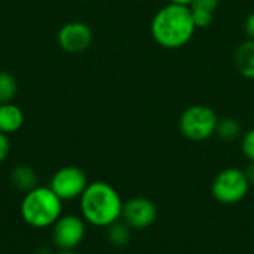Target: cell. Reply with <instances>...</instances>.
<instances>
[{"instance_id":"6da1fadb","label":"cell","mask_w":254,"mask_h":254,"mask_svg":"<svg viewBox=\"0 0 254 254\" xmlns=\"http://www.w3.org/2000/svg\"><path fill=\"white\" fill-rule=\"evenodd\" d=\"M195 30L190 7L176 3L159 9L150 24V33L155 42L170 49L185 46L193 37Z\"/></svg>"},{"instance_id":"7a4b0ae2","label":"cell","mask_w":254,"mask_h":254,"mask_svg":"<svg viewBox=\"0 0 254 254\" xmlns=\"http://www.w3.org/2000/svg\"><path fill=\"white\" fill-rule=\"evenodd\" d=\"M124 202L118 190L106 182L89 183L80 196V213L86 223L109 228L122 217Z\"/></svg>"},{"instance_id":"3957f363","label":"cell","mask_w":254,"mask_h":254,"mask_svg":"<svg viewBox=\"0 0 254 254\" xmlns=\"http://www.w3.org/2000/svg\"><path fill=\"white\" fill-rule=\"evenodd\" d=\"M21 216L31 228H49L63 216V201L51 188L36 186L22 198Z\"/></svg>"},{"instance_id":"277c9868","label":"cell","mask_w":254,"mask_h":254,"mask_svg":"<svg viewBox=\"0 0 254 254\" xmlns=\"http://www.w3.org/2000/svg\"><path fill=\"white\" fill-rule=\"evenodd\" d=\"M219 118L216 112L204 104L188 107L179 121L182 134L190 141H204L214 135Z\"/></svg>"},{"instance_id":"5b68a950","label":"cell","mask_w":254,"mask_h":254,"mask_svg":"<svg viewBox=\"0 0 254 254\" xmlns=\"http://www.w3.org/2000/svg\"><path fill=\"white\" fill-rule=\"evenodd\" d=\"M250 183L246 171L237 167L222 170L213 180L211 193L216 201L225 205H232L246 198L249 193Z\"/></svg>"},{"instance_id":"8992f818","label":"cell","mask_w":254,"mask_h":254,"mask_svg":"<svg viewBox=\"0 0 254 254\" xmlns=\"http://www.w3.org/2000/svg\"><path fill=\"white\" fill-rule=\"evenodd\" d=\"M88 177L85 171L74 165L60 168L51 179V189L61 201H71L80 198L88 188Z\"/></svg>"},{"instance_id":"52a82bcc","label":"cell","mask_w":254,"mask_h":254,"mask_svg":"<svg viewBox=\"0 0 254 254\" xmlns=\"http://www.w3.org/2000/svg\"><path fill=\"white\" fill-rule=\"evenodd\" d=\"M86 234V222L76 214L61 216L52 225V243L58 250H74L83 241Z\"/></svg>"},{"instance_id":"ba28073f","label":"cell","mask_w":254,"mask_h":254,"mask_svg":"<svg viewBox=\"0 0 254 254\" xmlns=\"http://www.w3.org/2000/svg\"><path fill=\"white\" fill-rule=\"evenodd\" d=\"M121 219L131 229H146L156 222L158 208L150 199L144 196H135L124 202Z\"/></svg>"},{"instance_id":"9c48e42d","label":"cell","mask_w":254,"mask_h":254,"mask_svg":"<svg viewBox=\"0 0 254 254\" xmlns=\"http://www.w3.org/2000/svg\"><path fill=\"white\" fill-rule=\"evenodd\" d=\"M60 46L70 54H79L86 51L92 43V30L85 22L73 21L67 22L58 31Z\"/></svg>"},{"instance_id":"30bf717a","label":"cell","mask_w":254,"mask_h":254,"mask_svg":"<svg viewBox=\"0 0 254 254\" xmlns=\"http://www.w3.org/2000/svg\"><path fill=\"white\" fill-rule=\"evenodd\" d=\"M24 124V113L22 110L12 103L0 104V132L3 134H13L16 132Z\"/></svg>"},{"instance_id":"8fae6325","label":"cell","mask_w":254,"mask_h":254,"mask_svg":"<svg viewBox=\"0 0 254 254\" xmlns=\"http://www.w3.org/2000/svg\"><path fill=\"white\" fill-rule=\"evenodd\" d=\"M235 67L246 79H254V40L249 39L235 51Z\"/></svg>"},{"instance_id":"7c38bea8","label":"cell","mask_w":254,"mask_h":254,"mask_svg":"<svg viewBox=\"0 0 254 254\" xmlns=\"http://www.w3.org/2000/svg\"><path fill=\"white\" fill-rule=\"evenodd\" d=\"M10 182L18 190L27 193L37 186V174L30 165H18L10 174Z\"/></svg>"},{"instance_id":"4fadbf2b","label":"cell","mask_w":254,"mask_h":254,"mask_svg":"<svg viewBox=\"0 0 254 254\" xmlns=\"http://www.w3.org/2000/svg\"><path fill=\"white\" fill-rule=\"evenodd\" d=\"M241 134H243V127L237 119L234 118L219 119L214 135H217L222 141H235L237 138L241 137Z\"/></svg>"},{"instance_id":"5bb4252c","label":"cell","mask_w":254,"mask_h":254,"mask_svg":"<svg viewBox=\"0 0 254 254\" xmlns=\"http://www.w3.org/2000/svg\"><path fill=\"white\" fill-rule=\"evenodd\" d=\"M107 229V240L112 246L115 247H125L127 244H129L131 241V228L122 220L115 222L113 225H110Z\"/></svg>"},{"instance_id":"9a60e30c","label":"cell","mask_w":254,"mask_h":254,"mask_svg":"<svg viewBox=\"0 0 254 254\" xmlns=\"http://www.w3.org/2000/svg\"><path fill=\"white\" fill-rule=\"evenodd\" d=\"M18 85L15 77L7 71H0V104L10 103L15 98Z\"/></svg>"},{"instance_id":"2e32d148","label":"cell","mask_w":254,"mask_h":254,"mask_svg":"<svg viewBox=\"0 0 254 254\" xmlns=\"http://www.w3.org/2000/svg\"><path fill=\"white\" fill-rule=\"evenodd\" d=\"M190 12H192V18H193L196 28H205L213 22V12L202 10V9H193V7H190Z\"/></svg>"},{"instance_id":"e0dca14e","label":"cell","mask_w":254,"mask_h":254,"mask_svg":"<svg viewBox=\"0 0 254 254\" xmlns=\"http://www.w3.org/2000/svg\"><path fill=\"white\" fill-rule=\"evenodd\" d=\"M241 149H243L244 156H246L250 162H254V128H252L250 131H247V132L243 135Z\"/></svg>"},{"instance_id":"ac0fdd59","label":"cell","mask_w":254,"mask_h":254,"mask_svg":"<svg viewBox=\"0 0 254 254\" xmlns=\"http://www.w3.org/2000/svg\"><path fill=\"white\" fill-rule=\"evenodd\" d=\"M220 0H192L190 7L193 9H202V10H208V12H214L216 7L219 6Z\"/></svg>"},{"instance_id":"d6986e66","label":"cell","mask_w":254,"mask_h":254,"mask_svg":"<svg viewBox=\"0 0 254 254\" xmlns=\"http://www.w3.org/2000/svg\"><path fill=\"white\" fill-rule=\"evenodd\" d=\"M10 152V141L6 134L0 132V162H3Z\"/></svg>"},{"instance_id":"ffe728a7","label":"cell","mask_w":254,"mask_h":254,"mask_svg":"<svg viewBox=\"0 0 254 254\" xmlns=\"http://www.w3.org/2000/svg\"><path fill=\"white\" fill-rule=\"evenodd\" d=\"M244 28H246V33H247L249 39L254 40V12L247 16L246 24H244Z\"/></svg>"},{"instance_id":"44dd1931","label":"cell","mask_w":254,"mask_h":254,"mask_svg":"<svg viewBox=\"0 0 254 254\" xmlns=\"http://www.w3.org/2000/svg\"><path fill=\"white\" fill-rule=\"evenodd\" d=\"M244 171H246V176H247L250 186H254V162H250V165Z\"/></svg>"},{"instance_id":"7402d4cb","label":"cell","mask_w":254,"mask_h":254,"mask_svg":"<svg viewBox=\"0 0 254 254\" xmlns=\"http://www.w3.org/2000/svg\"><path fill=\"white\" fill-rule=\"evenodd\" d=\"M170 3H176V4H185V6H190L192 0H170Z\"/></svg>"},{"instance_id":"603a6c76","label":"cell","mask_w":254,"mask_h":254,"mask_svg":"<svg viewBox=\"0 0 254 254\" xmlns=\"http://www.w3.org/2000/svg\"><path fill=\"white\" fill-rule=\"evenodd\" d=\"M57 254H79V253H76L74 250H65V252H63V250H60L58 253Z\"/></svg>"}]
</instances>
